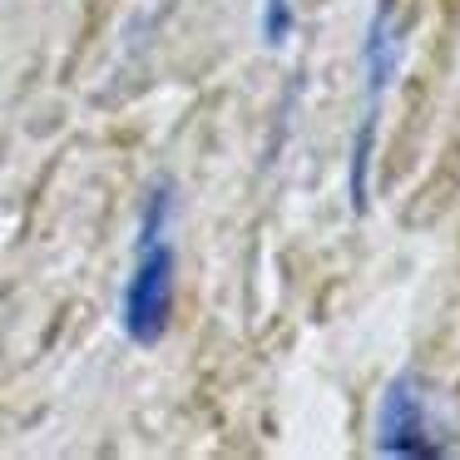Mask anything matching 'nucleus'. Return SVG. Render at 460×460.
<instances>
[{
    "mask_svg": "<svg viewBox=\"0 0 460 460\" xmlns=\"http://www.w3.org/2000/svg\"><path fill=\"white\" fill-rule=\"evenodd\" d=\"M376 450L381 456H401V460H440L450 456V446L440 440V426L430 420L426 391L411 371H401L381 396V416H376Z\"/></svg>",
    "mask_w": 460,
    "mask_h": 460,
    "instance_id": "7ed1b4c3",
    "label": "nucleus"
},
{
    "mask_svg": "<svg viewBox=\"0 0 460 460\" xmlns=\"http://www.w3.org/2000/svg\"><path fill=\"white\" fill-rule=\"evenodd\" d=\"M401 40L396 21H391V5L381 0L371 11L367 25V45H361V114H357V139H351V208L367 213L371 199V154H376V129H381V100H386L391 80L401 70Z\"/></svg>",
    "mask_w": 460,
    "mask_h": 460,
    "instance_id": "f257e3e1",
    "label": "nucleus"
},
{
    "mask_svg": "<svg viewBox=\"0 0 460 460\" xmlns=\"http://www.w3.org/2000/svg\"><path fill=\"white\" fill-rule=\"evenodd\" d=\"M258 31H262V45L282 50L297 31V11H292V0H262V15H258Z\"/></svg>",
    "mask_w": 460,
    "mask_h": 460,
    "instance_id": "20e7f679",
    "label": "nucleus"
},
{
    "mask_svg": "<svg viewBox=\"0 0 460 460\" xmlns=\"http://www.w3.org/2000/svg\"><path fill=\"white\" fill-rule=\"evenodd\" d=\"M173 278H179V252H173L169 233H139V258H134V272L124 282L119 307L129 341H139V347L164 341L173 322Z\"/></svg>",
    "mask_w": 460,
    "mask_h": 460,
    "instance_id": "f03ea898",
    "label": "nucleus"
}]
</instances>
